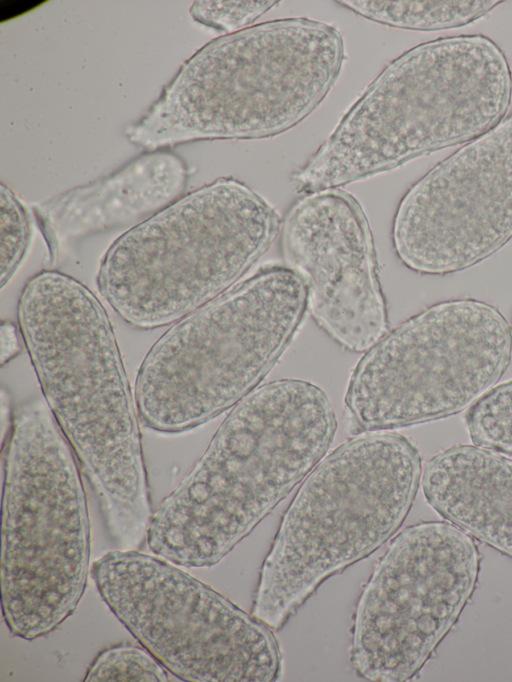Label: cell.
I'll list each match as a JSON object with an SVG mask.
<instances>
[{"label":"cell","mask_w":512,"mask_h":682,"mask_svg":"<svg viewBox=\"0 0 512 682\" xmlns=\"http://www.w3.org/2000/svg\"><path fill=\"white\" fill-rule=\"evenodd\" d=\"M344 59L340 31L303 17L222 36L186 61L126 136L156 151L188 141L279 135L320 105Z\"/></svg>","instance_id":"4"},{"label":"cell","mask_w":512,"mask_h":682,"mask_svg":"<svg viewBox=\"0 0 512 682\" xmlns=\"http://www.w3.org/2000/svg\"><path fill=\"white\" fill-rule=\"evenodd\" d=\"M21 345L19 342L16 325L9 320L2 321L0 327V362L5 365L19 354Z\"/></svg>","instance_id":"21"},{"label":"cell","mask_w":512,"mask_h":682,"mask_svg":"<svg viewBox=\"0 0 512 682\" xmlns=\"http://www.w3.org/2000/svg\"><path fill=\"white\" fill-rule=\"evenodd\" d=\"M511 239L512 114L416 181L392 224L396 256L424 275L466 270Z\"/></svg>","instance_id":"12"},{"label":"cell","mask_w":512,"mask_h":682,"mask_svg":"<svg viewBox=\"0 0 512 682\" xmlns=\"http://www.w3.org/2000/svg\"><path fill=\"white\" fill-rule=\"evenodd\" d=\"M91 577L117 619L172 674L190 682H273L282 674L274 631L171 562L111 550Z\"/></svg>","instance_id":"10"},{"label":"cell","mask_w":512,"mask_h":682,"mask_svg":"<svg viewBox=\"0 0 512 682\" xmlns=\"http://www.w3.org/2000/svg\"><path fill=\"white\" fill-rule=\"evenodd\" d=\"M336 428L333 406L314 383L258 386L153 513L149 550L179 566L218 564L319 463Z\"/></svg>","instance_id":"2"},{"label":"cell","mask_w":512,"mask_h":682,"mask_svg":"<svg viewBox=\"0 0 512 682\" xmlns=\"http://www.w3.org/2000/svg\"><path fill=\"white\" fill-rule=\"evenodd\" d=\"M1 603L13 636L70 617L90 568V520L76 456L44 399L18 407L3 446Z\"/></svg>","instance_id":"6"},{"label":"cell","mask_w":512,"mask_h":682,"mask_svg":"<svg viewBox=\"0 0 512 682\" xmlns=\"http://www.w3.org/2000/svg\"><path fill=\"white\" fill-rule=\"evenodd\" d=\"M421 486L445 520L512 558V459L476 445L434 455Z\"/></svg>","instance_id":"15"},{"label":"cell","mask_w":512,"mask_h":682,"mask_svg":"<svg viewBox=\"0 0 512 682\" xmlns=\"http://www.w3.org/2000/svg\"><path fill=\"white\" fill-rule=\"evenodd\" d=\"M338 4L386 26L437 31L468 25L487 15L502 1H367L342 0Z\"/></svg>","instance_id":"16"},{"label":"cell","mask_w":512,"mask_h":682,"mask_svg":"<svg viewBox=\"0 0 512 682\" xmlns=\"http://www.w3.org/2000/svg\"><path fill=\"white\" fill-rule=\"evenodd\" d=\"M421 476L417 447L396 432L357 434L323 457L283 514L251 614L280 630L323 581L397 532Z\"/></svg>","instance_id":"5"},{"label":"cell","mask_w":512,"mask_h":682,"mask_svg":"<svg viewBox=\"0 0 512 682\" xmlns=\"http://www.w3.org/2000/svg\"><path fill=\"white\" fill-rule=\"evenodd\" d=\"M480 561L474 538L447 520L402 530L357 603L350 648L356 673L375 682L414 677L473 594Z\"/></svg>","instance_id":"11"},{"label":"cell","mask_w":512,"mask_h":682,"mask_svg":"<svg viewBox=\"0 0 512 682\" xmlns=\"http://www.w3.org/2000/svg\"><path fill=\"white\" fill-rule=\"evenodd\" d=\"M280 229L277 211L260 194L219 178L116 239L101 260L97 287L137 328L172 324L236 285Z\"/></svg>","instance_id":"7"},{"label":"cell","mask_w":512,"mask_h":682,"mask_svg":"<svg viewBox=\"0 0 512 682\" xmlns=\"http://www.w3.org/2000/svg\"><path fill=\"white\" fill-rule=\"evenodd\" d=\"M17 318L44 400L111 540L138 550L153 512L138 411L106 310L77 279L44 270L24 286Z\"/></svg>","instance_id":"1"},{"label":"cell","mask_w":512,"mask_h":682,"mask_svg":"<svg viewBox=\"0 0 512 682\" xmlns=\"http://www.w3.org/2000/svg\"><path fill=\"white\" fill-rule=\"evenodd\" d=\"M280 236L286 266L305 284L310 315L335 342L365 353L389 332L372 230L351 193L305 194L281 222Z\"/></svg>","instance_id":"13"},{"label":"cell","mask_w":512,"mask_h":682,"mask_svg":"<svg viewBox=\"0 0 512 682\" xmlns=\"http://www.w3.org/2000/svg\"><path fill=\"white\" fill-rule=\"evenodd\" d=\"M277 4L275 0L196 1L190 14L207 27L232 34L248 28Z\"/></svg>","instance_id":"20"},{"label":"cell","mask_w":512,"mask_h":682,"mask_svg":"<svg viewBox=\"0 0 512 682\" xmlns=\"http://www.w3.org/2000/svg\"><path fill=\"white\" fill-rule=\"evenodd\" d=\"M512 358V327L473 298L438 302L360 358L344 396L354 435L457 414L488 393Z\"/></svg>","instance_id":"9"},{"label":"cell","mask_w":512,"mask_h":682,"mask_svg":"<svg viewBox=\"0 0 512 682\" xmlns=\"http://www.w3.org/2000/svg\"><path fill=\"white\" fill-rule=\"evenodd\" d=\"M307 311L297 273L261 267L152 345L135 381L138 416L155 431L175 433L235 406L274 367Z\"/></svg>","instance_id":"8"},{"label":"cell","mask_w":512,"mask_h":682,"mask_svg":"<svg viewBox=\"0 0 512 682\" xmlns=\"http://www.w3.org/2000/svg\"><path fill=\"white\" fill-rule=\"evenodd\" d=\"M474 445L512 457V380L492 388L466 413Z\"/></svg>","instance_id":"17"},{"label":"cell","mask_w":512,"mask_h":682,"mask_svg":"<svg viewBox=\"0 0 512 682\" xmlns=\"http://www.w3.org/2000/svg\"><path fill=\"white\" fill-rule=\"evenodd\" d=\"M177 678L142 645L118 644L102 650L89 666L85 682H170Z\"/></svg>","instance_id":"18"},{"label":"cell","mask_w":512,"mask_h":682,"mask_svg":"<svg viewBox=\"0 0 512 682\" xmlns=\"http://www.w3.org/2000/svg\"><path fill=\"white\" fill-rule=\"evenodd\" d=\"M0 287L18 271L29 250L32 231L29 215L15 193L0 186Z\"/></svg>","instance_id":"19"},{"label":"cell","mask_w":512,"mask_h":682,"mask_svg":"<svg viewBox=\"0 0 512 682\" xmlns=\"http://www.w3.org/2000/svg\"><path fill=\"white\" fill-rule=\"evenodd\" d=\"M188 170L177 155L156 150L90 184L35 207V215L56 262L71 240L151 217L180 198Z\"/></svg>","instance_id":"14"},{"label":"cell","mask_w":512,"mask_h":682,"mask_svg":"<svg viewBox=\"0 0 512 682\" xmlns=\"http://www.w3.org/2000/svg\"><path fill=\"white\" fill-rule=\"evenodd\" d=\"M512 72L484 35L419 44L369 84L329 138L296 170L308 194L395 169L422 155L470 142L506 116Z\"/></svg>","instance_id":"3"}]
</instances>
